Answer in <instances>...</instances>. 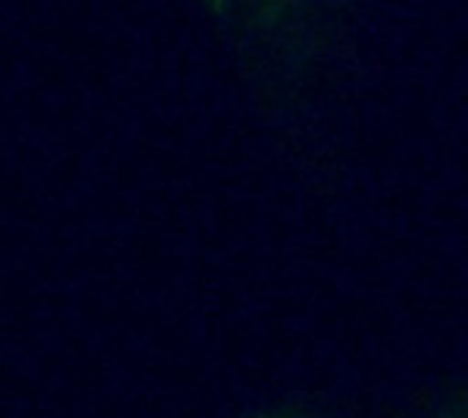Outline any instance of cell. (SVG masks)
<instances>
[{"label": "cell", "mask_w": 468, "mask_h": 418, "mask_svg": "<svg viewBox=\"0 0 468 418\" xmlns=\"http://www.w3.org/2000/svg\"><path fill=\"white\" fill-rule=\"evenodd\" d=\"M431 418H468V397L466 400H458V402L444 405L441 411H436Z\"/></svg>", "instance_id": "1"}, {"label": "cell", "mask_w": 468, "mask_h": 418, "mask_svg": "<svg viewBox=\"0 0 468 418\" xmlns=\"http://www.w3.org/2000/svg\"><path fill=\"white\" fill-rule=\"evenodd\" d=\"M250 418H318V416H313V413H304V411H291V408H282V411H263V413H258V416H250Z\"/></svg>", "instance_id": "2"}]
</instances>
